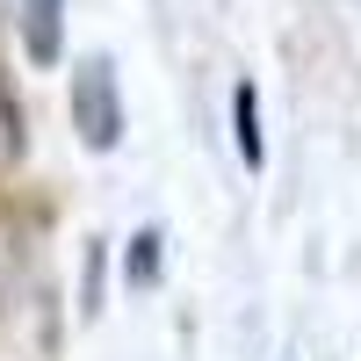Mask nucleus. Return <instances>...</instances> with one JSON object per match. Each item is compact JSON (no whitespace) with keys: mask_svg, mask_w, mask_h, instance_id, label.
<instances>
[{"mask_svg":"<svg viewBox=\"0 0 361 361\" xmlns=\"http://www.w3.org/2000/svg\"><path fill=\"white\" fill-rule=\"evenodd\" d=\"M73 130L94 152H109L123 137V102H116V66L109 58H80L73 66Z\"/></svg>","mask_w":361,"mask_h":361,"instance_id":"obj_1","label":"nucleus"},{"mask_svg":"<svg viewBox=\"0 0 361 361\" xmlns=\"http://www.w3.org/2000/svg\"><path fill=\"white\" fill-rule=\"evenodd\" d=\"M15 22H22V51L37 66H58V51H66V0H15Z\"/></svg>","mask_w":361,"mask_h":361,"instance_id":"obj_2","label":"nucleus"},{"mask_svg":"<svg viewBox=\"0 0 361 361\" xmlns=\"http://www.w3.org/2000/svg\"><path fill=\"white\" fill-rule=\"evenodd\" d=\"M231 145H238L246 166H260V94H253V80L231 87Z\"/></svg>","mask_w":361,"mask_h":361,"instance_id":"obj_3","label":"nucleus"},{"mask_svg":"<svg viewBox=\"0 0 361 361\" xmlns=\"http://www.w3.org/2000/svg\"><path fill=\"white\" fill-rule=\"evenodd\" d=\"M15 282H22V231L0 217V311L15 304Z\"/></svg>","mask_w":361,"mask_h":361,"instance_id":"obj_4","label":"nucleus"},{"mask_svg":"<svg viewBox=\"0 0 361 361\" xmlns=\"http://www.w3.org/2000/svg\"><path fill=\"white\" fill-rule=\"evenodd\" d=\"M159 275V231H137L130 238V282H152Z\"/></svg>","mask_w":361,"mask_h":361,"instance_id":"obj_5","label":"nucleus"},{"mask_svg":"<svg viewBox=\"0 0 361 361\" xmlns=\"http://www.w3.org/2000/svg\"><path fill=\"white\" fill-rule=\"evenodd\" d=\"M15 152H22V116H15L8 94H0V166H15Z\"/></svg>","mask_w":361,"mask_h":361,"instance_id":"obj_6","label":"nucleus"}]
</instances>
